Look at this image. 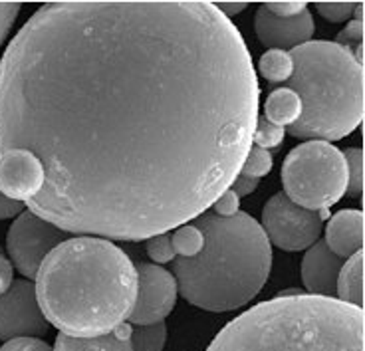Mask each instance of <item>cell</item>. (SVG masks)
<instances>
[{
  "label": "cell",
  "instance_id": "cell-15",
  "mask_svg": "<svg viewBox=\"0 0 365 351\" xmlns=\"http://www.w3.org/2000/svg\"><path fill=\"white\" fill-rule=\"evenodd\" d=\"M364 250L344 262L336 284V300L364 310Z\"/></svg>",
  "mask_w": 365,
  "mask_h": 351
},
{
  "label": "cell",
  "instance_id": "cell-26",
  "mask_svg": "<svg viewBox=\"0 0 365 351\" xmlns=\"http://www.w3.org/2000/svg\"><path fill=\"white\" fill-rule=\"evenodd\" d=\"M22 4L20 2H0V46L19 19Z\"/></svg>",
  "mask_w": 365,
  "mask_h": 351
},
{
  "label": "cell",
  "instance_id": "cell-2",
  "mask_svg": "<svg viewBox=\"0 0 365 351\" xmlns=\"http://www.w3.org/2000/svg\"><path fill=\"white\" fill-rule=\"evenodd\" d=\"M34 280L46 322L68 337L113 332L135 305V264L113 242L98 236H73L56 246Z\"/></svg>",
  "mask_w": 365,
  "mask_h": 351
},
{
  "label": "cell",
  "instance_id": "cell-18",
  "mask_svg": "<svg viewBox=\"0 0 365 351\" xmlns=\"http://www.w3.org/2000/svg\"><path fill=\"white\" fill-rule=\"evenodd\" d=\"M167 343L165 322L131 328V351H163Z\"/></svg>",
  "mask_w": 365,
  "mask_h": 351
},
{
  "label": "cell",
  "instance_id": "cell-22",
  "mask_svg": "<svg viewBox=\"0 0 365 351\" xmlns=\"http://www.w3.org/2000/svg\"><path fill=\"white\" fill-rule=\"evenodd\" d=\"M272 167H274L272 153L252 145V147L248 149L247 157H245V163H242V167H240V173H238V175L262 179V177H266L270 171H272Z\"/></svg>",
  "mask_w": 365,
  "mask_h": 351
},
{
  "label": "cell",
  "instance_id": "cell-11",
  "mask_svg": "<svg viewBox=\"0 0 365 351\" xmlns=\"http://www.w3.org/2000/svg\"><path fill=\"white\" fill-rule=\"evenodd\" d=\"M255 30L260 44L268 50H282L292 52L294 48L310 42L314 36V19L310 10H302L296 16H276L260 4L255 14Z\"/></svg>",
  "mask_w": 365,
  "mask_h": 351
},
{
  "label": "cell",
  "instance_id": "cell-10",
  "mask_svg": "<svg viewBox=\"0 0 365 351\" xmlns=\"http://www.w3.org/2000/svg\"><path fill=\"white\" fill-rule=\"evenodd\" d=\"M137 298L129 314L131 325L161 324L177 304V282L157 264H137Z\"/></svg>",
  "mask_w": 365,
  "mask_h": 351
},
{
  "label": "cell",
  "instance_id": "cell-32",
  "mask_svg": "<svg viewBox=\"0 0 365 351\" xmlns=\"http://www.w3.org/2000/svg\"><path fill=\"white\" fill-rule=\"evenodd\" d=\"M12 282H14V268H12L10 260L4 254H0V296L6 294Z\"/></svg>",
  "mask_w": 365,
  "mask_h": 351
},
{
  "label": "cell",
  "instance_id": "cell-12",
  "mask_svg": "<svg viewBox=\"0 0 365 351\" xmlns=\"http://www.w3.org/2000/svg\"><path fill=\"white\" fill-rule=\"evenodd\" d=\"M344 262L346 260L336 256L324 241L312 244L302 258V282L308 296L336 300V284Z\"/></svg>",
  "mask_w": 365,
  "mask_h": 351
},
{
  "label": "cell",
  "instance_id": "cell-21",
  "mask_svg": "<svg viewBox=\"0 0 365 351\" xmlns=\"http://www.w3.org/2000/svg\"><path fill=\"white\" fill-rule=\"evenodd\" d=\"M364 38H365V24L364 20H351L336 38V44L346 48L347 52H351L359 64L364 66Z\"/></svg>",
  "mask_w": 365,
  "mask_h": 351
},
{
  "label": "cell",
  "instance_id": "cell-23",
  "mask_svg": "<svg viewBox=\"0 0 365 351\" xmlns=\"http://www.w3.org/2000/svg\"><path fill=\"white\" fill-rule=\"evenodd\" d=\"M284 135H286V130H284V127L274 125V123H270V121L262 115V117L256 120L255 133H252V145H255V147L264 149V151L278 149L282 145Z\"/></svg>",
  "mask_w": 365,
  "mask_h": 351
},
{
  "label": "cell",
  "instance_id": "cell-16",
  "mask_svg": "<svg viewBox=\"0 0 365 351\" xmlns=\"http://www.w3.org/2000/svg\"><path fill=\"white\" fill-rule=\"evenodd\" d=\"M302 113V102L298 93L290 88H278L270 92L264 103V117L278 127H290L294 125Z\"/></svg>",
  "mask_w": 365,
  "mask_h": 351
},
{
  "label": "cell",
  "instance_id": "cell-28",
  "mask_svg": "<svg viewBox=\"0 0 365 351\" xmlns=\"http://www.w3.org/2000/svg\"><path fill=\"white\" fill-rule=\"evenodd\" d=\"M0 351H54L46 342L40 337H20V340H12L6 342Z\"/></svg>",
  "mask_w": 365,
  "mask_h": 351
},
{
  "label": "cell",
  "instance_id": "cell-31",
  "mask_svg": "<svg viewBox=\"0 0 365 351\" xmlns=\"http://www.w3.org/2000/svg\"><path fill=\"white\" fill-rule=\"evenodd\" d=\"M24 209L26 206L22 203H16V201H12V199H9V197H4V194L0 193V221L16 219Z\"/></svg>",
  "mask_w": 365,
  "mask_h": 351
},
{
  "label": "cell",
  "instance_id": "cell-6",
  "mask_svg": "<svg viewBox=\"0 0 365 351\" xmlns=\"http://www.w3.org/2000/svg\"><path fill=\"white\" fill-rule=\"evenodd\" d=\"M284 194L302 209L328 211L346 197L344 153L328 141H306L288 153L282 165Z\"/></svg>",
  "mask_w": 365,
  "mask_h": 351
},
{
  "label": "cell",
  "instance_id": "cell-34",
  "mask_svg": "<svg viewBox=\"0 0 365 351\" xmlns=\"http://www.w3.org/2000/svg\"><path fill=\"white\" fill-rule=\"evenodd\" d=\"M0 254H2V248H0Z\"/></svg>",
  "mask_w": 365,
  "mask_h": 351
},
{
  "label": "cell",
  "instance_id": "cell-1",
  "mask_svg": "<svg viewBox=\"0 0 365 351\" xmlns=\"http://www.w3.org/2000/svg\"><path fill=\"white\" fill-rule=\"evenodd\" d=\"M258 108L212 2H50L0 60V193L68 234L147 241L230 189Z\"/></svg>",
  "mask_w": 365,
  "mask_h": 351
},
{
  "label": "cell",
  "instance_id": "cell-14",
  "mask_svg": "<svg viewBox=\"0 0 365 351\" xmlns=\"http://www.w3.org/2000/svg\"><path fill=\"white\" fill-rule=\"evenodd\" d=\"M54 351H131V324H121L113 332L96 337H56Z\"/></svg>",
  "mask_w": 365,
  "mask_h": 351
},
{
  "label": "cell",
  "instance_id": "cell-25",
  "mask_svg": "<svg viewBox=\"0 0 365 351\" xmlns=\"http://www.w3.org/2000/svg\"><path fill=\"white\" fill-rule=\"evenodd\" d=\"M357 4L359 0L357 2H316V10L319 12V16L328 22H346L354 16Z\"/></svg>",
  "mask_w": 365,
  "mask_h": 351
},
{
  "label": "cell",
  "instance_id": "cell-29",
  "mask_svg": "<svg viewBox=\"0 0 365 351\" xmlns=\"http://www.w3.org/2000/svg\"><path fill=\"white\" fill-rule=\"evenodd\" d=\"M264 6L268 12H272L276 16H296V14H300L302 10L308 9V4L306 2H264Z\"/></svg>",
  "mask_w": 365,
  "mask_h": 351
},
{
  "label": "cell",
  "instance_id": "cell-19",
  "mask_svg": "<svg viewBox=\"0 0 365 351\" xmlns=\"http://www.w3.org/2000/svg\"><path fill=\"white\" fill-rule=\"evenodd\" d=\"M171 244L177 258H192L202 250L205 239L202 232L195 224H182L179 229H175L171 234Z\"/></svg>",
  "mask_w": 365,
  "mask_h": 351
},
{
  "label": "cell",
  "instance_id": "cell-7",
  "mask_svg": "<svg viewBox=\"0 0 365 351\" xmlns=\"http://www.w3.org/2000/svg\"><path fill=\"white\" fill-rule=\"evenodd\" d=\"M326 213L328 211L316 213L302 209L286 194L278 193L270 197L264 204L260 229L270 246L274 244L284 252H300L319 241Z\"/></svg>",
  "mask_w": 365,
  "mask_h": 351
},
{
  "label": "cell",
  "instance_id": "cell-4",
  "mask_svg": "<svg viewBox=\"0 0 365 351\" xmlns=\"http://www.w3.org/2000/svg\"><path fill=\"white\" fill-rule=\"evenodd\" d=\"M207 351H365V315L334 298L286 292L235 318Z\"/></svg>",
  "mask_w": 365,
  "mask_h": 351
},
{
  "label": "cell",
  "instance_id": "cell-17",
  "mask_svg": "<svg viewBox=\"0 0 365 351\" xmlns=\"http://www.w3.org/2000/svg\"><path fill=\"white\" fill-rule=\"evenodd\" d=\"M258 72L270 83H288L294 74V62L290 52L268 50L258 60Z\"/></svg>",
  "mask_w": 365,
  "mask_h": 351
},
{
  "label": "cell",
  "instance_id": "cell-24",
  "mask_svg": "<svg viewBox=\"0 0 365 351\" xmlns=\"http://www.w3.org/2000/svg\"><path fill=\"white\" fill-rule=\"evenodd\" d=\"M145 250L147 256L153 260V264H157V266L167 264V262H173L175 260L173 244H171V234H169V232L147 239Z\"/></svg>",
  "mask_w": 365,
  "mask_h": 351
},
{
  "label": "cell",
  "instance_id": "cell-33",
  "mask_svg": "<svg viewBox=\"0 0 365 351\" xmlns=\"http://www.w3.org/2000/svg\"><path fill=\"white\" fill-rule=\"evenodd\" d=\"M212 4L228 20L232 19V16H237V14H240L242 10L248 9V2H212Z\"/></svg>",
  "mask_w": 365,
  "mask_h": 351
},
{
  "label": "cell",
  "instance_id": "cell-5",
  "mask_svg": "<svg viewBox=\"0 0 365 351\" xmlns=\"http://www.w3.org/2000/svg\"><path fill=\"white\" fill-rule=\"evenodd\" d=\"M288 88L298 93L302 113L288 133L304 141H339L364 121V66L328 40H310L292 52Z\"/></svg>",
  "mask_w": 365,
  "mask_h": 351
},
{
  "label": "cell",
  "instance_id": "cell-30",
  "mask_svg": "<svg viewBox=\"0 0 365 351\" xmlns=\"http://www.w3.org/2000/svg\"><path fill=\"white\" fill-rule=\"evenodd\" d=\"M258 185H260V179L238 175L237 179L232 181V185H230V191L237 194L238 199H242V197H248V194L255 193Z\"/></svg>",
  "mask_w": 365,
  "mask_h": 351
},
{
  "label": "cell",
  "instance_id": "cell-9",
  "mask_svg": "<svg viewBox=\"0 0 365 351\" xmlns=\"http://www.w3.org/2000/svg\"><path fill=\"white\" fill-rule=\"evenodd\" d=\"M48 328L50 324L38 305L34 284L28 280H14L6 294L0 296V342L42 337Z\"/></svg>",
  "mask_w": 365,
  "mask_h": 351
},
{
  "label": "cell",
  "instance_id": "cell-3",
  "mask_svg": "<svg viewBox=\"0 0 365 351\" xmlns=\"http://www.w3.org/2000/svg\"><path fill=\"white\" fill-rule=\"evenodd\" d=\"M202 232V250L192 258L173 260L177 292L195 308L212 314L250 304L272 270V246L250 214L217 216L212 211L195 221Z\"/></svg>",
  "mask_w": 365,
  "mask_h": 351
},
{
  "label": "cell",
  "instance_id": "cell-20",
  "mask_svg": "<svg viewBox=\"0 0 365 351\" xmlns=\"http://www.w3.org/2000/svg\"><path fill=\"white\" fill-rule=\"evenodd\" d=\"M341 153L346 159V194L354 197V199H361V193H364V149L349 147Z\"/></svg>",
  "mask_w": 365,
  "mask_h": 351
},
{
  "label": "cell",
  "instance_id": "cell-27",
  "mask_svg": "<svg viewBox=\"0 0 365 351\" xmlns=\"http://www.w3.org/2000/svg\"><path fill=\"white\" fill-rule=\"evenodd\" d=\"M238 211H240V199H238L237 194L232 193L230 189L225 191V193L220 194L219 199L212 203V213L217 214V216H222V219L235 216Z\"/></svg>",
  "mask_w": 365,
  "mask_h": 351
},
{
  "label": "cell",
  "instance_id": "cell-13",
  "mask_svg": "<svg viewBox=\"0 0 365 351\" xmlns=\"http://www.w3.org/2000/svg\"><path fill=\"white\" fill-rule=\"evenodd\" d=\"M364 213L361 211H339L329 219L326 226V244L339 258H351L364 250Z\"/></svg>",
  "mask_w": 365,
  "mask_h": 351
},
{
  "label": "cell",
  "instance_id": "cell-8",
  "mask_svg": "<svg viewBox=\"0 0 365 351\" xmlns=\"http://www.w3.org/2000/svg\"><path fill=\"white\" fill-rule=\"evenodd\" d=\"M68 239H70L68 232L60 231L58 226L26 209L12 222L6 236L10 264L26 280L36 278L46 256Z\"/></svg>",
  "mask_w": 365,
  "mask_h": 351
}]
</instances>
